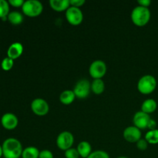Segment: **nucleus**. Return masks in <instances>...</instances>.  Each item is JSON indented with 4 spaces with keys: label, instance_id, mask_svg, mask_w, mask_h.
<instances>
[{
    "label": "nucleus",
    "instance_id": "nucleus-7",
    "mask_svg": "<svg viewBox=\"0 0 158 158\" xmlns=\"http://www.w3.org/2000/svg\"><path fill=\"white\" fill-rule=\"evenodd\" d=\"M91 91V83L86 79H82L76 83L73 88V92L76 97L79 99H86L89 95Z\"/></svg>",
    "mask_w": 158,
    "mask_h": 158
},
{
    "label": "nucleus",
    "instance_id": "nucleus-17",
    "mask_svg": "<svg viewBox=\"0 0 158 158\" xmlns=\"http://www.w3.org/2000/svg\"><path fill=\"white\" fill-rule=\"evenodd\" d=\"M76 95L73 90L66 89L63 91L60 95V101L64 105H69L75 100Z\"/></svg>",
    "mask_w": 158,
    "mask_h": 158
},
{
    "label": "nucleus",
    "instance_id": "nucleus-15",
    "mask_svg": "<svg viewBox=\"0 0 158 158\" xmlns=\"http://www.w3.org/2000/svg\"><path fill=\"white\" fill-rule=\"evenodd\" d=\"M79 154L82 158H87L90 155L92 151V146L88 141H81L79 143L77 148Z\"/></svg>",
    "mask_w": 158,
    "mask_h": 158
},
{
    "label": "nucleus",
    "instance_id": "nucleus-30",
    "mask_svg": "<svg viewBox=\"0 0 158 158\" xmlns=\"http://www.w3.org/2000/svg\"><path fill=\"white\" fill-rule=\"evenodd\" d=\"M137 2H138L139 6H143V7L145 8H148L151 4V0H138Z\"/></svg>",
    "mask_w": 158,
    "mask_h": 158
},
{
    "label": "nucleus",
    "instance_id": "nucleus-31",
    "mask_svg": "<svg viewBox=\"0 0 158 158\" xmlns=\"http://www.w3.org/2000/svg\"><path fill=\"white\" fill-rule=\"evenodd\" d=\"M156 127H157V123H156L155 120L151 119V121H150V123H149V125H148V128L149 129V131H151V130H155Z\"/></svg>",
    "mask_w": 158,
    "mask_h": 158
},
{
    "label": "nucleus",
    "instance_id": "nucleus-13",
    "mask_svg": "<svg viewBox=\"0 0 158 158\" xmlns=\"http://www.w3.org/2000/svg\"><path fill=\"white\" fill-rule=\"evenodd\" d=\"M23 50H24L23 45L21 43L15 42V43H12L8 48L7 56L12 60H15L21 56Z\"/></svg>",
    "mask_w": 158,
    "mask_h": 158
},
{
    "label": "nucleus",
    "instance_id": "nucleus-19",
    "mask_svg": "<svg viewBox=\"0 0 158 158\" xmlns=\"http://www.w3.org/2000/svg\"><path fill=\"white\" fill-rule=\"evenodd\" d=\"M7 20L13 26H19L23 22V15L18 11H12L8 15Z\"/></svg>",
    "mask_w": 158,
    "mask_h": 158
},
{
    "label": "nucleus",
    "instance_id": "nucleus-1",
    "mask_svg": "<svg viewBox=\"0 0 158 158\" xmlns=\"http://www.w3.org/2000/svg\"><path fill=\"white\" fill-rule=\"evenodd\" d=\"M3 157L5 158H19L22 157L23 148L21 142L15 138H7L2 143Z\"/></svg>",
    "mask_w": 158,
    "mask_h": 158
},
{
    "label": "nucleus",
    "instance_id": "nucleus-18",
    "mask_svg": "<svg viewBox=\"0 0 158 158\" xmlns=\"http://www.w3.org/2000/svg\"><path fill=\"white\" fill-rule=\"evenodd\" d=\"M105 90V83L102 79H96L91 83V91L96 95H100Z\"/></svg>",
    "mask_w": 158,
    "mask_h": 158
},
{
    "label": "nucleus",
    "instance_id": "nucleus-10",
    "mask_svg": "<svg viewBox=\"0 0 158 158\" xmlns=\"http://www.w3.org/2000/svg\"><path fill=\"white\" fill-rule=\"evenodd\" d=\"M151 120V118L149 114L140 110L137 111L134 114V117H133V123H134V126L141 131V130L147 129L148 127Z\"/></svg>",
    "mask_w": 158,
    "mask_h": 158
},
{
    "label": "nucleus",
    "instance_id": "nucleus-32",
    "mask_svg": "<svg viewBox=\"0 0 158 158\" xmlns=\"http://www.w3.org/2000/svg\"><path fill=\"white\" fill-rule=\"evenodd\" d=\"M3 156V151H2V145H0V158Z\"/></svg>",
    "mask_w": 158,
    "mask_h": 158
},
{
    "label": "nucleus",
    "instance_id": "nucleus-24",
    "mask_svg": "<svg viewBox=\"0 0 158 158\" xmlns=\"http://www.w3.org/2000/svg\"><path fill=\"white\" fill-rule=\"evenodd\" d=\"M87 158H110V155L104 151H93Z\"/></svg>",
    "mask_w": 158,
    "mask_h": 158
},
{
    "label": "nucleus",
    "instance_id": "nucleus-16",
    "mask_svg": "<svg viewBox=\"0 0 158 158\" xmlns=\"http://www.w3.org/2000/svg\"><path fill=\"white\" fill-rule=\"evenodd\" d=\"M157 108V103L154 99H148L144 100L141 105V111L148 114H153L156 111Z\"/></svg>",
    "mask_w": 158,
    "mask_h": 158
},
{
    "label": "nucleus",
    "instance_id": "nucleus-27",
    "mask_svg": "<svg viewBox=\"0 0 158 158\" xmlns=\"http://www.w3.org/2000/svg\"><path fill=\"white\" fill-rule=\"evenodd\" d=\"M39 158H54V156L52 151L49 150H43L40 152Z\"/></svg>",
    "mask_w": 158,
    "mask_h": 158
},
{
    "label": "nucleus",
    "instance_id": "nucleus-3",
    "mask_svg": "<svg viewBox=\"0 0 158 158\" xmlns=\"http://www.w3.org/2000/svg\"><path fill=\"white\" fill-rule=\"evenodd\" d=\"M157 87V80L152 75H144L138 80L137 89L139 92L143 95L151 94L155 90Z\"/></svg>",
    "mask_w": 158,
    "mask_h": 158
},
{
    "label": "nucleus",
    "instance_id": "nucleus-20",
    "mask_svg": "<svg viewBox=\"0 0 158 158\" xmlns=\"http://www.w3.org/2000/svg\"><path fill=\"white\" fill-rule=\"evenodd\" d=\"M39 149L35 147L30 146L24 148L22 154V158H39L40 156Z\"/></svg>",
    "mask_w": 158,
    "mask_h": 158
},
{
    "label": "nucleus",
    "instance_id": "nucleus-23",
    "mask_svg": "<svg viewBox=\"0 0 158 158\" xmlns=\"http://www.w3.org/2000/svg\"><path fill=\"white\" fill-rule=\"evenodd\" d=\"M14 66V60L9 57H6L1 63V68L4 71H9L12 69Z\"/></svg>",
    "mask_w": 158,
    "mask_h": 158
},
{
    "label": "nucleus",
    "instance_id": "nucleus-29",
    "mask_svg": "<svg viewBox=\"0 0 158 158\" xmlns=\"http://www.w3.org/2000/svg\"><path fill=\"white\" fill-rule=\"evenodd\" d=\"M69 2H70V6L80 9V7L83 6L86 2L85 0H69Z\"/></svg>",
    "mask_w": 158,
    "mask_h": 158
},
{
    "label": "nucleus",
    "instance_id": "nucleus-9",
    "mask_svg": "<svg viewBox=\"0 0 158 158\" xmlns=\"http://www.w3.org/2000/svg\"><path fill=\"white\" fill-rule=\"evenodd\" d=\"M30 106L33 114L40 117L46 115L49 111V103L42 98L34 99L31 103Z\"/></svg>",
    "mask_w": 158,
    "mask_h": 158
},
{
    "label": "nucleus",
    "instance_id": "nucleus-26",
    "mask_svg": "<svg viewBox=\"0 0 158 158\" xmlns=\"http://www.w3.org/2000/svg\"><path fill=\"white\" fill-rule=\"evenodd\" d=\"M136 144H137V148L138 150H140V151H146L148 149L149 143H148V141L144 138H141L136 143Z\"/></svg>",
    "mask_w": 158,
    "mask_h": 158
},
{
    "label": "nucleus",
    "instance_id": "nucleus-28",
    "mask_svg": "<svg viewBox=\"0 0 158 158\" xmlns=\"http://www.w3.org/2000/svg\"><path fill=\"white\" fill-rule=\"evenodd\" d=\"M8 2H9V6H12V7L15 8H22L25 2L23 0H9Z\"/></svg>",
    "mask_w": 158,
    "mask_h": 158
},
{
    "label": "nucleus",
    "instance_id": "nucleus-2",
    "mask_svg": "<svg viewBox=\"0 0 158 158\" xmlns=\"http://www.w3.org/2000/svg\"><path fill=\"white\" fill-rule=\"evenodd\" d=\"M151 14L149 8L136 6L131 12V20L135 26L143 27L148 25L151 19Z\"/></svg>",
    "mask_w": 158,
    "mask_h": 158
},
{
    "label": "nucleus",
    "instance_id": "nucleus-25",
    "mask_svg": "<svg viewBox=\"0 0 158 158\" xmlns=\"http://www.w3.org/2000/svg\"><path fill=\"white\" fill-rule=\"evenodd\" d=\"M64 155L66 158H80V157L77 148H73L65 151Z\"/></svg>",
    "mask_w": 158,
    "mask_h": 158
},
{
    "label": "nucleus",
    "instance_id": "nucleus-4",
    "mask_svg": "<svg viewBox=\"0 0 158 158\" xmlns=\"http://www.w3.org/2000/svg\"><path fill=\"white\" fill-rule=\"evenodd\" d=\"M22 11L28 17H36L41 15L43 11V6L38 0H27L25 1Z\"/></svg>",
    "mask_w": 158,
    "mask_h": 158
},
{
    "label": "nucleus",
    "instance_id": "nucleus-5",
    "mask_svg": "<svg viewBox=\"0 0 158 158\" xmlns=\"http://www.w3.org/2000/svg\"><path fill=\"white\" fill-rule=\"evenodd\" d=\"M74 143V136L69 131L61 132L56 138V146L60 150L66 151L73 148Z\"/></svg>",
    "mask_w": 158,
    "mask_h": 158
},
{
    "label": "nucleus",
    "instance_id": "nucleus-21",
    "mask_svg": "<svg viewBox=\"0 0 158 158\" xmlns=\"http://www.w3.org/2000/svg\"><path fill=\"white\" fill-rule=\"evenodd\" d=\"M145 140L149 144H157L158 143V130L148 131L145 134Z\"/></svg>",
    "mask_w": 158,
    "mask_h": 158
},
{
    "label": "nucleus",
    "instance_id": "nucleus-8",
    "mask_svg": "<svg viewBox=\"0 0 158 158\" xmlns=\"http://www.w3.org/2000/svg\"><path fill=\"white\" fill-rule=\"evenodd\" d=\"M66 19L68 23L73 26H77L82 23L83 20V14L79 8L70 6L66 11Z\"/></svg>",
    "mask_w": 158,
    "mask_h": 158
},
{
    "label": "nucleus",
    "instance_id": "nucleus-11",
    "mask_svg": "<svg viewBox=\"0 0 158 158\" xmlns=\"http://www.w3.org/2000/svg\"><path fill=\"white\" fill-rule=\"evenodd\" d=\"M142 133L140 129L135 126H130L125 128L123 132V137L129 143H137L141 139Z\"/></svg>",
    "mask_w": 158,
    "mask_h": 158
},
{
    "label": "nucleus",
    "instance_id": "nucleus-14",
    "mask_svg": "<svg viewBox=\"0 0 158 158\" xmlns=\"http://www.w3.org/2000/svg\"><path fill=\"white\" fill-rule=\"evenodd\" d=\"M50 7L56 12H66L70 7L69 0H50Z\"/></svg>",
    "mask_w": 158,
    "mask_h": 158
},
{
    "label": "nucleus",
    "instance_id": "nucleus-22",
    "mask_svg": "<svg viewBox=\"0 0 158 158\" xmlns=\"http://www.w3.org/2000/svg\"><path fill=\"white\" fill-rule=\"evenodd\" d=\"M9 2L6 0H0V19H3L7 17L9 12Z\"/></svg>",
    "mask_w": 158,
    "mask_h": 158
},
{
    "label": "nucleus",
    "instance_id": "nucleus-33",
    "mask_svg": "<svg viewBox=\"0 0 158 158\" xmlns=\"http://www.w3.org/2000/svg\"><path fill=\"white\" fill-rule=\"evenodd\" d=\"M117 158H129V157H118Z\"/></svg>",
    "mask_w": 158,
    "mask_h": 158
},
{
    "label": "nucleus",
    "instance_id": "nucleus-12",
    "mask_svg": "<svg viewBox=\"0 0 158 158\" xmlns=\"http://www.w3.org/2000/svg\"><path fill=\"white\" fill-rule=\"evenodd\" d=\"M1 124L7 131L15 129L19 124L18 117L12 113H6L3 114L1 118Z\"/></svg>",
    "mask_w": 158,
    "mask_h": 158
},
{
    "label": "nucleus",
    "instance_id": "nucleus-6",
    "mask_svg": "<svg viewBox=\"0 0 158 158\" xmlns=\"http://www.w3.org/2000/svg\"><path fill=\"white\" fill-rule=\"evenodd\" d=\"M106 64L104 61L100 60H97L93 62L89 68V73L94 80L96 79H102L106 75Z\"/></svg>",
    "mask_w": 158,
    "mask_h": 158
}]
</instances>
